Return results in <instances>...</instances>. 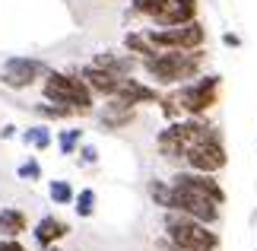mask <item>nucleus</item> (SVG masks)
<instances>
[{"mask_svg": "<svg viewBox=\"0 0 257 251\" xmlns=\"http://www.w3.org/2000/svg\"><path fill=\"white\" fill-rule=\"evenodd\" d=\"M165 7V0H131V16H140V19H150L159 13V10Z\"/></svg>", "mask_w": 257, "mask_h": 251, "instance_id": "nucleus-23", "label": "nucleus"}, {"mask_svg": "<svg viewBox=\"0 0 257 251\" xmlns=\"http://www.w3.org/2000/svg\"><path fill=\"white\" fill-rule=\"evenodd\" d=\"M45 61H38V57H26V54H13L7 57L4 64H0V83L7 89H16V93H23V89H32L35 83H42L45 73H48Z\"/></svg>", "mask_w": 257, "mask_h": 251, "instance_id": "nucleus-6", "label": "nucleus"}, {"mask_svg": "<svg viewBox=\"0 0 257 251\" xmlns=\"http://www.w3.org/2000/svg\"><path fill=\"white\" fill-rule=\"evenodd\" d=\"M76 156H80V165H95L98 162V146L95 143H83L76 149Z\"/></svg>", "mask_w": 257, "mask_h": 251, "instance_id": "nucleus-26", "label": "nucleus"}, {"mask_svg": "<svg viewBox=\"0 0 257 251\" xmlns=\"http://www.w3.org/2000/svg\"><path fill=\"white\" fill-rule=\"evenodd\" d=\"M172 96L178 99L181 105V115L184 118H206L219 105V96H222V76L219 73H200L197 79L184 86H175Z\"/></svg>", "mask_w": 257, "mask_h": 251, "instance_id": "nucleus-4", "label": "nucleus"}, {"mask_svg": "<svg viewBox=\"0 0 257 251\" xmlns=\"http://www.w3.org/2000/svg\"><path fill=\"white\" fill-rule=\"evenodd\" d=\"M0 137H4V140H13L16 137V124H7L4 130H0Z\"/></svg>", "mask_w": 257, "mask_h": 251, "instance_id": "nucleus-29", "label": "nucleus"}, {"mask_svg": "<svg viewBox=\"0 0 257 251\" xmlns=\"http://www.w3.org/2000/svg\"><path fill=\"white\" fill-rule=\"evenodd\" d=\"M29 232V216L19 207H0V238H19Z\"/></svg>", "mask_w": 257, "mask_h": 251, "instance_id": "nucleus-16", "label": "nucleus"}, {"mask_svg": "<svg viewBox=\"0 0 257 251\" xmlns=\"http://www.w3.org/2000/svg\"><path fill=\"white\" fill-rule=\"evenodd\" d=\"M48 251H64V248H57V245H51V248H48Z\"/></svg>", "mask_w": 257, "mask_h": 251, "instance_id": "nucleus-30", "label": "nucleus"}, {"mask_svg": "<svg viewBox=\"0 0 257 251\" xmlns=\"http://www.w3.org/2000/svg\"><path fill=\"white\" fill-rule=\"evenodd\" d=\"M48 197H51L54 207H73L76 188L67 182V178H54V182H48Z\"/></svg>", "mask_w": 257, "mask_h": 251, "instance_id": "nucleus-20", "label": "nucleus"}, {"mask_svg": "<svg viewBox=\"0 0 257 251\" xmlns=\"http://www.w3.org/2000/svg\"><path fill=\"white\" fill-rule=\"evenodd\" d=\"M16 175H19V182H42V162L35 156H29L26 162L16 165Z\"/></svg>", "mask_w": 257, "mask_h": 251, "instance_id": "nucleus-25", "label": "nucleus"}, {"mask_svg": "<svg viewBox=\"0 0 257 251\" xmlns=\"http://www.w3.org/2000/svg\"><path fill=\"white\" fill-rule=\"evenodd\" d=\"M203 64H206V48H200V51H159L140 61V70L153 86L175 89V86H184L200 76Z\"/></svg>", "mask_w": 257, "mask_h": 251, "instance_id": "nucleus-1", "label": "nucleus"}, {"mask_svg": "<svg viewBox=\"0 0 257 251\" xmlns=\"http://www.w3.org/2000/svg\"><path fill=\"white\" fill-rule=\"evenodd\" d=\"M83 137H86L83 127H64L54 134V143L61 149V156H76V149L83 146Z\"/></svg>", "mask_w": 257, "mask_h": 251, "instance_id": "nucleus-19", "label": "nucleus"}, {"mask_svg": "<svg viewBox=\"0 0 257 251\" xmlns=\"http://www.w3.org/2000/svg\"><path fill=\"white\" fill-rule=\"evenodd\" d=\"M165 210L194 216V219H200V223H206V226H219V219H222V207L219 204H213L210 197H200V194H194V191H187V188H175V185L169 191V204H165Z\"/></svg>", "mask_w": 257, "mask_h": 251, "instance_id": "nucleus-7", "label": "nucleus"}, {"mask_svg": "<svg viewBox=\"0 0 257 251\" xmlns=\"http://www.w3.org/2000/svg\"><path fill=\"white\" fill-rule=\"evenodd\" d=\"M32 235H35V242H38V248H51V245H57L61 238H67L70 235V226L64 223L61 216H54V213H48V216H42L35 223V229H32Z\"/></svg>", "mask_w": 257, "mask_h": 251, "instance_id": "nucleus-14", "label": "nucleus"}, {"mask_svg": "<svg viewBox=\"0 0 257 251\" xmlns=\"http://www.w3.org/2000/svg\"><path fill=\"white\" fill-rule=\"evenodd\" d=\"M42 99L54 105H67L73 108L76 115H89L95 108V96L92 89L86 86V79L76 73H67V70H48L42 79Z\"/></svg>", "mask_w": 257, "mask_h": 251, "instance_id": "nucleus-3", "label": "nucleus"}, {"mask_svg": "<svg viewBox=\"0 0 257 251\" xmlns=\"http://www.w3.org/2000/svg\"><path fill=\"white\" fill-rule=\"evenodd\" d=\"M80 76L86 79V86L92 89V96H98V99H111V96H117V89H121V83H124V76L111 73V70L95 67L92 61H89L86 67H80Z\"/></svg>", "mask_w": 257, "mask_h": 251, "instance_id": "nucleus-12", "label": "nucleus"}, {"mask_svg": "<svg viewBox=\"0 0 257 251\" xmlns=\"http://www.w3.org/2000/svg\"><path fill=\"white\" fill-rule=\"evenodd\" d=\"M117 96L124 99V102H131V105H159V99H162V89L159 86H153L150 79H137V76H124V83L121 89H117Z\"/></svg>", "mask_w": 257, "mask_h": 251, "instance_id": "nucleus-13", "label": "nucleus"}, {"mask_svg": "<svg viewBox=\"0 0 257 251\" xmlns=\"http://www.w3.org/2000/svg\"><path fill=\"white\" fill-rule=\"evenodd\" d=\"M169 182L175 188H187V191H194V194H200V197H210L213 204H219V207H225V200H229V197H225L222 182H219V175L194 172V169H178Z\"/></svg>", "mask_w": 257, "mask_h": 251, "instance_id": "nucleus-9", "label": "nucleus"}, {"mask_svg": "<svg viewBox=\"0 0 257 251\" xmlns=\"http://www.w3.org/2000/svg\"><path fill=\"white\" fill-rule=\"evenodd\" d=\"M124 51L134 54L137 61H146V57L159 54V51H156V45L150 42V35H146V29H131V32L124 35Z\"/></svg>", "mask_w": 257, "mask_h": 251, "instance_id": "nucleus-17", "label": "nucleus"}, {"mask_svg": "<svg viewBox=\"0 0 257 251\" xmlns=\"http://www.w3.org/2000/svg\"><path fill=\"white\" fill-rule=\"evenodd\" d=\"M169 251H178V248H169Z\"/></svg>", "mask_w": 257, "mask_h": 251, "instance_id": "nucleus-31", "label": "nucleus"}, {"mask_svg": "<svg viewBox=\"0 0 257 251\" xmlns=\"http://www.w3.org/2000/svg\"><path fill=\"white\" fill-rule=\"evenodd\" d=\"M197 13H200V0H165V7L153 16V26L159 29L184 26V23H194Z\"/></svg>", "mask_w": 257, "mask_h": 251, "instance_id": "nucleus-10", "label": "nucleus"}, {"mask_svg": "<svg viewBox=\"0 0 257 251\" xmlns=\"http://www.w3.org/2000/svg\"><path fill=\"white\" fill-rule=\"evenodd\" d=\"M222 45H225V48H241V35L225 32V35H222Z\"/></svg>", "mask_w": 257, "mask_h": 251, "instance_id": "nucleus-28", "label": "nucleus"}, {"mask_svg": "<svg viewBox=\"0 0 257 251\" xmlns=\"http://www.w3.org/2000/svg\"><path fill=\"white\" fill-rule=\"evenodd\" d=\"M35 108V115L38 118H45V121H67V118H73L76 112L73 108H67V105H54V102H38L32 105Z\"/></svg>", "mask_w": 257, "mask_h": 251, "instance_id": "nucleus-22", "label": "nucleus"}, {"mask_svg": "<svg viewBox=\"0 0 257 251\" xmlns=\"http://www.w3.org/2000/svg\"><path fill=\"white\" fill-rule=\"evenodd\" d=\"M162 232H165V248L178 251H219V232L216 226H206L194 216L165 210L162 216Z\"/></svg>", "mask_w": 257, "mask_h": 251, "instance_id": "nucleus-2", "label": "nucleus"}, {"mask_svg": "<svg viewBox=\"0 0 257 251\" xmlns=\"http://www.w3.org/2000/svg\"><path fill=\"white\" fill-rule=\"evenodd\" d=\"M146 191H150L153 204L165 210V204H169V191H172V182H162V178H150V185H146Z\"/></svg>", "mask_w": 257, "mask_h": 251, "instance_id": "nucleus-24", "label": "nucleus"}, {"mask_svg": "<svg viewBox=\"0 0 257 251\" xmlns=\"http://www.w3.org/2000/svg\"><path fill=\"white\" fill-rule=\"evenodd\" d=\"M0 251H26V245L19 238H0Z\"/></svg>", "mask_w": 257, "mask_h": 251, "instance_id": "nucleus-27", "label": "nucleus"}, {"mask_svg": "<svg viewBox=\"0 0 257 251\" xmlns=\"http://www.w3.org/2000/svg\"><path fill=\"white\" fill-rule=\"evenodd\" d=\"M19 140H23L26 146H32L35 153H45V149L54 143V130L48 127L45 121H42V124H32V127H26L23 134H19Z\"/></svg>", "mask_w": 257, "mask_h": 251, "instance_id": "nucleus-18", "label": "nucleus"}, {"mask_svg": "<svg viewBox=\"0 0 257 251\" xmlns=\"http://www.w3.org/2000/svg\"><path fill=\"white\" fill-rule=\"evenodd\" d=\"M95 115H98V121H102L105 130H124L137 121V105L124 102L121 96H111V99H105V105Z\"/></svg>", "mask_w": 257, "mask_h": 251, "instance_id": "nucleus-11", "label": "nucleus"}, {"mask_svg": "<svg viewBox=\"0 0 257 251\" xmlns=\"http://www.w3.org/2000/svg\"><path fill=\"white\" fill-rule=\"evenodd\" d=\"M150 42L156 45V51H200L206 45V26L200 19L194 23H184V26H172V29H146Z\"/></svg>", "mask_w": 257, "mask_h": 251, "instance_id": "nucleus-5", "label": "nucleus"}, {"mask_svg": "<svg viewBox=\"0 0 257 251\" xmlns=\"http://www.w3.org/2000/svg\"><path fill=\"white\" fill-rule=\"evenodd\" d=\"M95 207H98V194L92 188H80L76 191V197H73V210H76V216L80 219H89L95 213Z\"/></svg>", "mask_w": 257, "mask_h": 251, "instance_id": "nucleus-21", "label": "nucleus"}, {"mask_svg": "<svg viewBox=\"0 0 257 251\" xmlns=\"http://www.w3.org/2000/svg\"><path fill=\"white\" fill-rule=\"evenodd\" d=\"M92 64L102 67V70H111V73H117V76H134V70H140V61H137L134 54H114V51L95 54Z\"/></svg>", "mask_w": 257, "mask_h": 251, "instance_id": "nucleus-15", "label": "nucleus"}, {"mask_svg": "<svg viewBox=\"0 0 257 251\" xmlns=\"http://www.w3.org/2000/svg\"><path fill=\"white\" fill-rule=\"evenodd\" d=\"M225 165H229V156H225V143H222V140L194 143V146H187V153H184V169H194V172L219 175Z\"/></svg>", "mask_w": 257, "mask_h": 251, "instance_id": "nucleus-8", "label": "nucleus"}]
</instances>
